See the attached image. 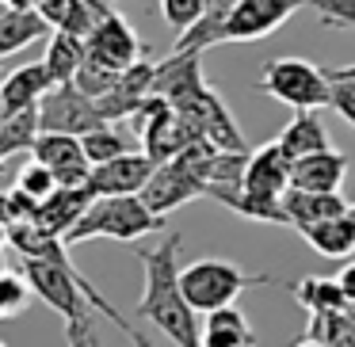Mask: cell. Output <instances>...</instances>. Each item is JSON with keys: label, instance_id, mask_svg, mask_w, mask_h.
Returning <instances> with one entry per match:
<instances>
[{"label": "cell", "instance_id": "4fadbf2b", "mask_svg": "<svg viewBox=\"0 0 355 347\" xmlns=\"http://www.w3.org/2000/svg\"><path fill=\"white\" fill-rule=\"evenodd\" d=\"M199 88H207V80H202V54H168L157 65L153 96L168 100L172 107L187 103Z\"/></svg>", "mask_w": 355, "mask_h": 347}, {"label": "cell", "instance_id": "ffe728a7", "mask_svg": "<svg viewBox=\"0 0 355 347\" xmlns=\"http://www.w3.org/2000/svg\"><path fill=\"white\" fill-rule=\"evenodd\" d=\"M306 244L313 252L329 256V260H347L355 256V222L352 214H336V217H324V222H313L302 229Z\"/></svg>", "mask_w": 355, "mask_h": 347}, {"label": "cell", "instance_id": "484cf974", "mask_svg": "<svg viewBox=\"0 0 355 347\" xmlns=\"http://www.w3.org/2000/svg\"><path fill=\"white\" fill-rule=\"evenodd\" d=\"M294 298H298V305H306L309 313H336V309L352 305L344 286H340V278H317V275L294 283Z\"/></svg>", "mask_w": 355, "mask_h": 347}, {"label": "cell", "instance_id": "f1b7e54d", "mask_svg": "<svg viewBox=\"0 0 355 347\" xmlns=\"http://www.w3.org/2000/svg\"><path fill=\"white\" fill-rule=\"evenodd\" d=\"M31 283H27V275H12V271H4L0 275V317H19L27 305H31Z\"/></svg>", "mask_w": 355, "mask_h": 347}, {"label": "cell", "instance_id": "d6a6232c", "mask_svg": "<svg viewBox=\"0 0 355 347\" xmlns=\"http://www.w3.org/2000/svg\"><path fill=\"white\" fill-rule=\"evenodd\" d=\"M329 107L336 111L344 123H352L355 126V77H340V80H332V100H329Z\"/></svg>", "mask_w": 355, "mask_h": 347}, {"label": "cell", "instance_id": "ac0fdd59", "mask_svg": "<svg viewBox=\"0 0 355 347\" xmlns=\"http://www.w3.org/2000/svg\"><path fill=\"white\" fill-rule=\"evenodd\" d=\"M50 88H54V77H50L46 62L19 65V69H12L8 77L0 80V92H4V103H8V111L39 107L42 96H46Z\"/></svg>", "mask_w": 355, "mask_h": 347}, {"label": "cell", "instance_id": "7c38bea8", "mask_svg": "<svg viewBox=\"0 0 355 347\" xmlns=\"http://www.w3.org/2000/svg\"><path fill=\"white\" fill-rule=\"evenodd\" d=\"M88 54L107 62L111 69H126L141 57V42L134 35V27L126 24V16H119L115 8H107V16L96 24V31L88 35Z\"/></svg>", "mask_w": 355, "mask_h": 347}, {"label": "cell", "instance_id": "5bb4252c", "mask_svg": "<svg viewBox=\"0 0 355 347\" xmlns=\"http://www.w3.org/2000/svg\"><path fill=\"white\" fill-rule=\"evenodd\" d=\"M96 199V191L88 184L80 187H58L50 199H42L39 214H35V225L42 233H54V237H69L73 225L80 222V214L88 210V202Z\"/></svg>", "mask_w": 355, "mask_h": 347}, {"label": "cell", "instance_id": "f6af8a7d", "mask_svg": "<svg viewBox=\"0 0 355 347\" xmlns=\"http://www.w3.org/2000/svg\"><path fill=\"white\" fill-rule=\"evenodd\" d=\"M0 164H4V157H0Z\"/></svg>", "mask_w": 355, "mask_h": 347}, {"label": "cell", "instance_id": "9a60e30c", "mask_svg": "<svg viewBox=\"0 0 355 347\" xmlns=\"http://www.w3.org/2000/svg\"><path fill=\"white\" fill-rule=\"evenodd\" d=\"M344 179H347V157L336 153V149L309 153L302 161H294L291 168V187H302V191H340Z\"/></svg>", "mask_w": 355, "mask_h": 347}, {"label": "cell", "instance_id": "4316f807", "mask_svg": "<svg viewBox=\"0 0 355 347\" xmlns=\"http://www.w3.org/2000/svg\"><path fill=\"white\" fill-rule=\"evenodd\" d=\"M80 141H85V153H88V161H92V168L115 161V157H123V153H134V138L123 130H115L111 123H103L100 130L85 134Z\"/></svg>", "mask_w": 355, "mask_h": 347}, {"label": "cell", "instance_id": "e575fe53", "mask_svg": "<svg viewBox=\"0 0 355 347\" xmlns=\"http://www.w3.org/2000/svg\"><path fill=\"white\" fill-rule=\"evenodd\" d=\"M329 80H340V77H355V65H336V69H324Z\"/></svg>", "mask_w": 355, "mask_h": 347}, {"label": "cell", "instance_id": "7402d4cb", "mask_svg": "<svg viewBox=\"0 0 355 347\" xmlns=\"http://www.w3.org/2000/svg\"><path fill=\"white\" fill-rule=\"evenodd\" d=\"M275 141L283 145V153L291 157V161H302V157H309V153L332 149L329 130H324V123L317 118V111H298V115L283 126V134H279Z\"/></svg>", "mask_w": 355, "mask_h": 347}, {"label": "cell", "instance_id": "cb8c5ba5", "mask_svg": "<svg viewBox=\"0 0 355 347\" xmlns=\"http://www.w3.org/2000/svg\"><path fill=\"white\" fill-rule=\"evenodd\" d=\"M85 57H88V39H80V35H73V31H54L42 62H46L54 84H69V80L77 77V69L85 65Z\"/></svg>", "mask_w": 355, "mask_h": 347}, {"label": "cell", "instance_id": "5b68a950", "mask_svg": "<svg viewBox=\"0 0 355 347\" xmlns=\"http://www.w3.org/2000/svg\"><path fill=\"white\" fill-rule=\"evenodd\" d=\"M39 115H42V130L50 134H77V138H85V134L100 130L107 118H103L100 103L92 100L88 92H80L77 84H54L46 96H42L39 103Z\"/></svg>", "mask_w": 355, "mask_h": 347}, {"label": "cell", "instance_id": "bcb514c9", "mask_svg": "<svg viewBox=\"0 0 355 347\" xmlns=\"http://www.w3.org/2000/svg\"><path fill=\"white\" fill-rule=\"evenodd\" d=\"M0 347H4V344H0Z\"/></svg>", "mask_w": 355, "mask_h": 347}, {"label": "cell", "instance_id": "4dcf8cb0", "mask_svg": "<svg viewBox=\"0 0 355 347\" xmlns=\"http://www.w3.org/2000/svg\"><path fill=\"white\" fill-rule=\"evenodd\" d=\"M210 4H214V0H161V16H164V24H168V27L187 31L195 19L207 16Z\"/></svg>", "mask_w": 355, "mask_h": 347}, {"label": "cell", "instance_id": "d590c367", "mask_svg": "<svg viewBox=\"0 0 355 347\" xmlns=\"http://www.w3.org/2000/svg\"><path fill=\"white\" fill-rule=\"evenodd\" d=\"M12 8H27V12H39V4L42 0H8Z\"/></svg>", "mask_w": 355, "mask_h": 347}, {"label": "cell", "instance_id": "8992f818", "mask_svg": "<svg viewBox=\"0 0 355 347\" xmlns=\"http://www.w3.org/2000/svg\"><path fill=\"white\" fill-rule=\"evenodd\" d=\"M180 115L187 118V123L199 130V138L214 141L218 149H233V153H248V141L245 134H241V126L233 123L230 107H225V100L214 92V88H199V92L191 96L187 103H180Z\"/></svg>", "mask_w": 355, "mask_h": 347}, {"label": "cell", "instance_id": "6da1fadb", "mask_svg": "<svg viewBox=\"0 0 355 347\" xmlns=\"http://www.w3.org/2000/svg\"><path fill=\"white\" fill-rule=\"evenodd\" d=\"M180 237L168 233L157 248H141L138 260L146 267V294L138 301V321H149L168 344L176 347H202V324L195 321L199 309L187 301L184 283H180L176 267Z\"/></svg>", "mask_w": 355, "mask_h": 347}, {"label": "cell", "instance_id": "44dd1931", "mask_svg": "<svg viewBox=\"0 0 355 347\" xmlns=\"http://www.w3.org/2000/svg\"><path fill=\"white\" fill-rule=\"evenodd\" d=\"M202 347H256V328L237 305H222L214 313H207Z\"/></svg>", "mask_w": 355, "mask_h": 347}, {"label": "cell", "instance_id": "8d00e7d4", "mask_svg": "<svg viewBox=\"0 0 355 347\" xmlns=\"http://www.w3.org/2000/svg\"><path fill=\"white\" fill-rule=\"evenodd\" d=\"M294 347H332V344H324V339H317V336H302Z\"/></svg>", "mask_w": 355, "mask_h": 347}, {"label": "cell", "instance_id": "ab89813d", "mask_svg": "<svg viewBox=\"0 0 355 347\" xmlns=\"http://www.w3.org/2000/svg\"><path fill=\"white\" fill-rule=\"evenodd\" d=\"M8 229H12V225H4V222H0V244H4V237H8Z\"/></svg>", "mask_w": 355, "mask_h": 347}, {"label": "cell", "instance_id": "d4e9b609", "mask_svg": "<svg viewBox=\"0 0 355 347\" xmlns=\"http://www.w3.org/2000/svg\"><path fill=\"white\" fill-rule=\"evenodd\" d=\"M39 138H42V115H39V107L8 111V118L0 123V157L8 161V157H16V153H31Z\"/></svg>", "mask_w": 355, "mask_h": 347}, {"label": "cell", "instance_id": "2e32d148", "mask_svg": "<svg viewBox=\"0 0 355 347\" xmlns=\"http://www.w3.org/2000/svg\"><path fill=\"white\" fill-rule=\"evenodd\" d=\"M107 8L111 0H42L39 4V12L46 16V24L54 31H73L80 39H88L96 31V24L107 16Z\"/></svg>", "mask_w": 355, "mask_h": 347}, {"label": "cell", "instance_id": "603a6c76", "mask_svg": "<svg viewBox=\"0 0 355 347\" xmlns=\"http://www.w3.org/2000/svg\"><path fill=\"white\" fill-rule=\"evenodd\" d=\"M50 31L46 16L42 12H27V8H12L0 16V57L16 54V50L31 46V42H39L42 35Z\"/></svg>", "mask_w": 355, "mask_h": 347}, {"label": "cell", "instance_id": "83f0119b", "mask_svg": "<svg viewBox=\"0 0 355 347\" xmlns=\"http://www.w3.org/2000/svg\"><path fill=\"white\" fill-rule=\"evenodd\" d=\"M119 73H123V69H111L107 62H100V57L88 54L85 65L77 69V77H73V84H77L80 92H88L92 100H100V96H107L111 88L119 84Z\"/></svg>", "mask_w": 355, "mask_h": 347}, {"label": "cell", "instance_id": "f546056e", "mask_svg": "<svg viewBox=\"0 0 355 347\" xmlns=\"http://www.w3.org/2000/svg\"><path fill=\"white\" fill-rule=\"evenodd\" d=\"M16 187H24L27 195H35V199H50V195L58 191V176H54V168H46L42 161H31V164H24L19 168V179H16Z\"/></svg>", "mask_w": 355, "mask_h": 347}, {"label": "cell", "instance_id": "277c9868", "mask_svg": "<svg viewBox=\"0 0 355 347\" xmlns=\"http://www.w3.org/2000/svg\"><path fill=\"white\" fill-rule=\"evenodd\" d=\"M256 88L294 111H317V107H329L332 100L329 73L302 62V57H271L256 77Z\"/></svg>", "mask_w": 355, "mask_h": 347}, {"label": "cell", "instance_id": "b9f144b4", "mask_svg": "<svg viewBox=\"0 0 355 347\" xmlns=\"http://www.w3.org/2000/svg\"><path fill=\"white\" fill-rule=\"evenodd\" d=\"M4 12H8V0H0V16H4Z\"/></svg>", "mask_w": 355, "mask_h": 347}, {"label": "cell", "instance_id": "d6986e66", "mask_svg": "<svg viewBox=\"0 0 355 347\" xmlns=\"http://www.w3.org/2000/svg\"><path fill=\"white\" fill-rule=\"evenodd\" d=\"M230 12H233V0H214L207 8V16L195 19L187 31H180L172 54H202V50H210V46H222L225 27H230Z\"/></svg>", "mask_w": 355, "mask_h": 347}, {"label": "cell", "instance_id": "30bf717a", "mask_svg": "<svg viewBox=\"0 0 355 347\" xmlns=\"http://www.w3.org/2000/svg\"><path fill=\"white\" fill-rule=\"evenodd\" d=\"M157 161L146 153V149H134V153H123L107 164H96L92 176H88V187L96 195H141L146 184L153 179Z\"/></svg>", "mask_w": 355, "mask_h": 347}, {"label": "cell", "instance_id": "f35d334b", "mask_svg": "<svg viewBox=\"0 0 355 347\" xmlns=\"http://www.w3.org/2000/svg\"><path fill=\"white\" fill-rule=\"evenodd\" d=\"M4 271H8V256L0 252V275H4Z\"/></svg>", "mask_w": 355, "mask_h": 347}, {"label": "cell", "instance_id": "74e56055", "mask_svg": "<svg viewBox=\"0 0 355 347\" xmlns=\"http://www.w3.org/2000/svg\"><path fill=\"white\" fill-rule=\"evenodd\" d=\"M8 118V103H4V92H0V123Z\"/></svg>", "mask_w": 355, "mask_h": 347}, {"label": "cell", "instance_id": "e0dca14e", "mask_svg": "<svg viewBox=\"0 0 355 347\" xmlns=\"http://www.w3.org/2000/svg\"><path fill=\"white\" fill-rule=\"evenodd\" d=\"M283 210L291 229H306L313 222H324V217L347 214V202L340 199V191H302V187H286L283 195Z\"/></svg>", "mask_w": 355, "mask_h": 347}, {"label": "cell", "instance_id": "7a4b0ae2", "mask_svg": "<svg viewBox=\"0 0 355 347\" xmlns=\"http://www.w3.org/2000/svg\"><path fill=\"white\" fill-rule=\"evenodd\" d=\"M146 233H164V217L153 214L141 195H96L65 240L85 244V240L107 237V240L130 244V240L146 237Z\"/></svg>", "mask_w": 355, "mask_h": 347}, {"label": "cell", "instance_id": "60d3db41", "mask_svg": "<svg viewBox=\"0 0 355 347\" xmlns=\"http://www.w3.org/2000/svg\"><path fill=\"white\" fill-rule=\"evenodd\" d=\"M4 77H8V69H4V57H0V80H4Z\"/></svg>", "mask_w": 355, "mask_h": 347}, {"label": "cell", "instance_id": "8fae6325", "mask_svg": "<svg viewBox=\"0 0 355 347\" xmlns=\"http://www.w3.org/2000/svg\"><path fill=\"white\" fill-rule=\"evenodd\" d=\"M153 77H157V65L146 62V57H138L134 65H126L123 73H119V84L111 88L107 96H100V111L107 123H123V118H134L138 115V107L153 96Z\"/></svg>", "mask_w": 355, "mask_h": 347}, {"label": "cell", "instance_id": "3957f363", "mask_svg": "<svg viewBox=\"0 0 355 347\" xmlns=\"http://www.w3.org/2000/svg\"><path fill=\"white\" fill-rule=\"evenodd\" d=\"M180 283H184V294L199 313H214L222 305H233L248 286H271L275 278L271 275H248L241 271L233 260H195L187 267H180Z\"/></svg>", "mask_w": 355, "mask_h": 347}, {"label": "cell", "instance_id": "ee69618b", "mask_svg": "<svg viewBox=\"0 0 355 347\" xmlns=\"http://www.w3.org/2000/svg\"><path fill=\"white\" fill-rule=\"evenodd\" d=\"M88 347H100V344H88Z\"/></svg>", "mask_w": 355, "mask_h": 347}, {"label": "cell", "instance_id": "ba28073f", "mask_svg": "<svg viewBox=\"0 0 355 347\" xmlns=\"http://www.w3.org/2000/svg\"><path fill=\"white\" fill-rule=\"evenodd\" d=\"M298 8H302V0H233L230 27H225V42L268 39V35L279 31V27H283Z\"/></svg>", "mask_w": 355, "mask_h": 347}, {"label": "cell", "instance_id": "1f68e13d", "mask_svg": "<svg viewBox=\"0 0 355 347\" xmlns=\"http://www.w3.org/2000/svg\"><path fill=\"white\" fill-rule=\"evenodd\" d=\"M321 16L324 27H340V31H355V0H302Z\"/></svg>", "mask_w": 355, "mask_h": 347}, {"label": "cell", "instance_id": "52a82bcc", "mask_svg": "<svg viewBox=\"0 0 355 347\" xmlns=\"http://www.w3.org/2000/svg\"><path fill=\"white\" fill-rule=\"evenodd\" d=\"M199 195H207V179L187 164V157H172V161L157 164V172H153V179L146 184L141 199L149 202L153 214L164 217V214H172L176 206H184V202L199 199Z\"/></svg>", "mask_w": 355, "mask_h": 347}, {"label": "cell", "instance_id": "9c48e42d", "mask_svg": "<svg viewBox=\"0 0 355 347\" xmlns=\"http://www.w3.org/2000/svg\"><path fill=\"white\" fill-rule=\"evenodd\" d=\"M31 157L42 161L46 168H54V176H58L62 187H80V184H88V176H92V161H88L85 141H80L77 134L42 130V138L35 141Z\"/></svg>", "mask_w": 355, "mask_h": 347}, {"label": "cell", "instance_id": "836d02e7", "mask_svg": "<svg viewBox=\"0 0 355 347\" xmlns=\"http://www.w3.org/2000/svg\"><path fill=\"white\" fill-rule=\"evenodd\" d=\"M340 286H344L347 301H355V263H347V267L340 271Z\"/></svg>", "mask_w": 355, "mask_h": 347}, {"label": "cell", "instance_id": "7bdbcfd3", "mask_svg": "<svg viewBox=\"0 0 355 347\" xmlns=\"http://www.w3.org/2000/svg\"><path fill=\"white\" fill-rule=\"evenodd\" d=\"M347 214H352V222H355V202H352V206H347Z\"/></svg>", "mask_w": 355, "mask_h": 347}]
</instances>
